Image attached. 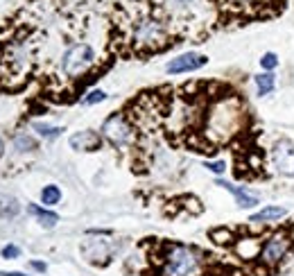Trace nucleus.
I'll use <instances>...</instances> for the list:
<instances>
[{
  "label": "nucleus",
  "mask_w": 294,
  "mask_h": 276,
  "mask_svg": "<svg viewBox=\"0 0 294 276\" xmlns=\"http://www.w3.org/2000/svg\"><path fill=\"white\" fill-rule=\"evenodd\" d=\"M175 16L161 3L132 0L118 3L111 16V48L120 57H149L181 43Z\"/></svg>",
  "instance_id": "nucleus-1"
},
{
  "label": "nucleus",
  "mask_w": 294,
  "mask_h": 276,
  "mask_svg": "<svg viewBox=\"0 0 294 276\" xmlns=\"http://www.w3.org/2000/svg\"><path fill=\"white\" fill-rule=\"evenodd\" d=\"M32 32L34 25L25 18H12L0 36V89L16 91L25 84L32 66Z\"/></svg>",
  "instance_id": "nucleus-2"
},
{
  "label": "nucleus",
  "mask_w": 294,
  "mask_h": 276,
  "mask_svg": "<svg viewBox=\"0 0 294 276\" xmlns=\"http://www.w3.org/2000/svg\"><path fill=\"white\" fill-rule=\"evenodd\" d=\"M220 27H242L276 18L285 12L287 0H208Z\"/></svg>",
  "instance_id": "nucleus-3"
},
{
  "label": "nucleus",
  "mask_w": 294,
  "mask_h": 276,
  "mask_svg": "<svg viewBox=\"0 0 294 276\" xmlns=\"http://www.w3.org/2000/svg\"><path fill=\"white\" fill-rule=\"evenodd\" d=\"M201 269V258L192 247L186 245H167L163 274L165 276H197Z\"/></svg>",
  "instance_id": "nucleus-4"
},
{
  "label": "nucleus",
  "mask_w": 294,
  "mask_h": 276,
  "mask_svg": "<svg viewBox=\"0 0 294 276\" xmlns=\"http://www.w3.org/2000/svg\"><path fill=\"white\" fill-rule=\"evenodd\" d=\"M95 64V52L89 43H75L64 52V61H61V70L66 77H79L84 75L91 66Z\"/></svg>",
  "instance_id": "nucleus-5"
},
{
  "label": "nucleus",
  "mask_w": 294,
  "mask_h": 276,
  "mask_svg": "<svg viewBox=\"0 0 294 276\" xmlns=\"http://www.w3.org/2000/svg\"><path fill=\"white\" fill-rule=\"evenodd\" d=\"M102 132L113 147H127L134 138V127L129 125V120L120 113H113L111 118L104 120Z\"/></svg>",
  "instance_id": "nucleus-6"
},
{
  "label": "nucleus",
  "mask_w": 294,
  "mask_h": 276,
  "mask_svg": "<svg viewBox=\"0 0 294 276\" xmlns=\"http://www.w3.org/2000/svg\"><path fill=\"white\" fill-rule=\"evenodd\" d=\"M272 159H274V168L278 172L285 174V177H294V143L292 140H287V138L278 140L274 145Z\"/></svg>",
  "instance_id": "nucleus-7"
},
{
  "label": "nucleus",
  "mask_w": 294,
  "mask_h": 276,
  "mask_svg": "<svg viewBox=\"0 0 294 276\" xmlns=\"http://www.w3.org/2000/svg\"><path fill=\"white\" fill-rule=\"evenodd\" d=\"M208 64V57L204 55H197V52H188V55H181L177 59L167 61L165 70L170 75H181V72H192V70H199L201 66Z\"/></svg>",
  "instance_id": "nucleus-8"
},
{
  "label": "nucleus",
  "mask_w": 294,
  "mask_h": 276,
  "mask_svg": "<svg viewBox=\"0 0 294 276\" xmlns=\"http://www.w3.org/2000/svg\"><path fill=\"white\" fill-rule=\"evenodd\" d=\"M285 251H287L285 235H274V238H269L267 242H265V247H263V251H260V256H263L265 263L274 265V263H278V260L285 256Z\"/></svg>",
  "instance_id": "nucleus-9"
},
{
  "label": "nucleus",
  "mask_w": 294,
  "mask_h": 276,
  "mask_svg": "<svg viewBox=\"0 0 294 276\" xmlns=\"http://www.w3.org/2000/svg\"><path fill=\"white\" fill-rule=\"evenodd\" d=\"M100 145H102V138L95 132H79L70 136V147L77 152H93V149H100Z\"/></svg>",
  "instance_id": "nucleus-10"
},
{
  "label": "nucleus",
  "mask_w": 294,
  "mask_h": 276,
  "mask_svg": "<svg viewBox=\"0 0 294 276\" xmlns=\"http://www.w3.org/2000/svg\"><path fill=\"white\" fill-rule=\"evenodd\" d=\"M218 186L226 188L229 192H233L235 200H238V206H240V208H251V206L258 204V197H256V195H251V192H247V190H242V188L233 186V183H229V181H218Z\"/></svg>",
  "instance_id": "nucleus-11"
},
{
  "label": "nucleus",
  "mask_w": 294,
  "mask_h": 276,
  "mask_svg": "<svg viewBox=\"0 0 294 276\" xmlns=\"http://www.w3.org/2000/svg\"><path fill=\"white\" fill-rule=\"evenodd\" d=\"M287 215V208L283 206H267L263 208L260 213H254L251 217H249V222H254V224H258V222H274V220H281V217Z\"/></svg>",
  "instance_id": "nucleus-12"
},
{
  "label": "nucleus",
  "mask_w": 294,
  "mask_h": 276,
  "mask_svg": "<svg viewBox=\"0 0 294 276\" xmlns=\"http://www.w3.org/2000/svg\"><path fill=\"white\" fill-rule=\"evenodd\" d=\"M27 211H30L32 215H36V217H38V222H41L43 226H55L57 222H59V215H57V213L43 211V208H38L36 204H30V206H27Z\"/></svg>",
  "instance_id": "nucleus-13"
},
{
  "label": "nucleus",
  "mask_w": 294,
  "mask_h": 276,
  "mask_svg": "<svg viewBox=\"0 0 294 276\" xmlns=\"http://www.w3.org/2000/svg\"><path fill=\"white\" fill-rule=\"evenodd\" d=\"M256 86H258V95H269L276 86V77L272 72H263V75H256Z\"/></svg>",
  "instance_id": "nucleus-14"
},
{
  "label": "nucleus",
  "mask_w": 294,
  "mask_h": 276,
  "mask_svg": "<svg viewBox=\"0 0 294 276\" xmlns=\"http://www.w3.org/2000/svg\"><path fill=\"white\" fill-rule=\"evenodd\" d=\"M41 200H43V204H48V206L57 204V202L61 200V190L57 186H46L41 190Z\"/></svg>",
  "instance_id": "nucleus-15"
},
{
  "label": "nucleus",
  "mask_w": 294,
  "mask_h": 276,
  "mask_svg": "<svg viewBox=\"0 0 294 276\" xmlns=\"http://www.w3.org/2000/svg\"><path fill=\"white\" fill-rule=\"evenodd\" d=\"M260 66H263L265 70H274L278 66V57L274 55V52H267V55H263V59H260Z\"/></svg>",
  "instance_id": "nucleus-16"
},
{
  "label": "nucleus",
  "mask_w": 294,
  "mask_h": 276,
  "mask_svg": "<svg viewBox=\"0 0 294 276\" xmlns=\"http://www.w3.org/2000/svg\"><path fill=\"white\" fill-rule=\"evenodd\" d=\"M34 129L46 138H55V136H59V132H64L59 127H46V125H34Z\"/></svg>",
  "instance_id": "nucleus-17"
},
{
  "label": "nucleus",
  "mask_w": 294,
  "mask_h": 276,
  "mask_svg": "<svg viewBox=\"0 0 294 276\" xmlns=\"http://www.w3.org/2000/svg\"><path fill=\"white\" fill-rule=\"evenodd\" d=\"M104 98H107V93H104V91H91V93L86 95L81 102H84V104H98V102H102Z\"/></svg>",
  "instance_id": "nucleus-18"
},
{
  "label": "nucleus",
  "mask_w": 294,
  "mask_h": 276,
  "mask_svg": "<svg viewBox=\"0 0 294 276\" xmlns=\"http://www.w3.org/2000/svg\"><path fill=\"white\" fill-rule=\"evenodd\" d=\"M16 147L21 149V152H23L25 147H27V149H34L36 143H34L32 138H27V136H16Z\"/></svg>",
  "instance_id": "nucleus-19"
},
{
  "label": "nucleus",
  "mask_w": 294,
  "mask_h": 276,
  "mask_svg": "<svg viewBox=\"0 0 294 276\" xmlns=\"http://www.w3.org/2000/svg\"><path fill=\"white\" fill-rule=\"evenodd\" d=\"M18 254H21V251H18V247H14V245H7L3 249V256L7 260H12V258H18Z\"/></svg>",
  "instance_id": "nucleus-20"
},
{
  "label": "nucleus",
  "mask_w": 294,
  "mask_h": 276,
  "mask_svg": "<svg viewBox=\"0 0 294 276\" xmlns=\"http://www.w3.org/2000/svg\"><path fill=\"white\" fill-rule=\"evenodd\" d=\"M206 168H208L211 172H215V174H222L226 170V163L224 161H213V163H206Z\"/></svg>",
  "instance_id": "nucleus-21"
},
{
  "label": "nucleus",
  "mask_w": 294,
  "mask_h": 276,
  "mask_svg": "<svg viewBox=\"0 0 294 276\" xmlns=\"http://www.w3.org/2000/svg\"><path fill=\"white\" fill-rule=\"evenodd\" d=\"M32 267H34L36 272H46V265L43 263H32Z\"/></svg>",
  "instance_id": "nucleus-22"
},
{
  "label": "nucleus",
  "mask_w": 294,
  "mask_h": 276,
  "mask_svg": "<svg viewBox=\"0 0 294 276\" xmlns=\"http://www.w3.org/2000/svg\"><path fill=\"white\" fill-rule=\"evenodd\" d=\"M3 276H25V274H21V272H7V274H3Z\"/></svg>",
  "instance_id": "nucleus-23"
},
{
  "label": "nucleus",
  "mask_w": 294,
  "mask_h": 276,
  "mask_svg": "<svg viewBox=\"0 0 294 276\" xmlns=\"http://www.w3.org/2000/svg\"><path fill=\"white\" fill-rule=\"evenodd\" d=\"M3 152H5V145H3V140H0V156H3Z\"/></svg>",
  "instance_id": "nucleus-24"
}]
</instances>
